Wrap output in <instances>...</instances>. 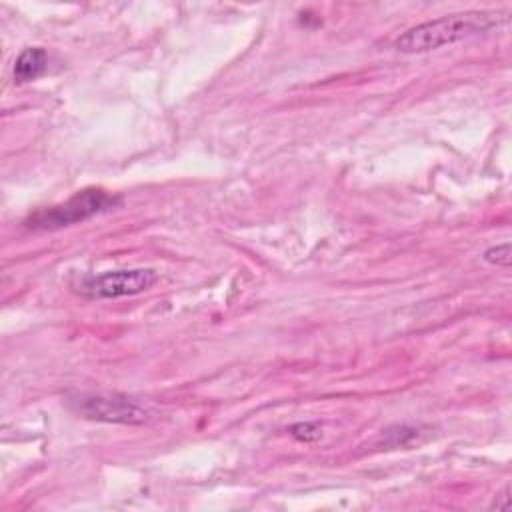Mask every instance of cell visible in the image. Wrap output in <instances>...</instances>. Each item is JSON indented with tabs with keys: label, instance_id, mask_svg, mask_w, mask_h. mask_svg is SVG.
<instances>
[{
	"label": "cell",
	"instance_id": "1",
	"mask_svg": "<svg viewBox=\"0 0 512 512\" xmlns=\"http://www.w3.org/2000/svg\"><path fill=\"white\" fill-rule=\"evenodd\" d=\"M508 22V14L500 10H468L440 16L408 28L394 40V48L404 54H422L446 44H454L468 36L482 34Z\"/></svg>",
	"mask_w": 512,
	"mask_h": 512
},
{
	"label": "cell",
	"instance_id": "2",
	"mask_svg": "<svg viewBox=\"0 0 512 512\" xmlns=\"http://www.w3.org/2000/svg\"><path fill=\"white\" fill-rule=\"evenodd\" d=\"M118 204L120 196L116 194H110L102 188H84L60 204L32 212L24 220V224L32 230H58L70 224L84 222L96 214L108 212Z\"/></svg>",
	"mask_w": 512,
	"mask_h": 512
},
{
	"label": "cell",
	"instance_id": "3",
	"mask_svg": "<svg viewBox=\"0 0 512 512\" xmlns=\"http://www.w3.org/2000/svg\"><path fill=\"white\" fill-rule=\"evenodd\" d=\"M68 406L88 420L110 424H142L148 420V412L132 398L124 394H76L68 398Z\"/></svg>",
	"mask_w": 512,
	"mask_h": 512
},
{
	"label": "cell",
	"instance_id": "4",
	"mask_svg": "<svg viewBox=\"0 0 512 512\" xmlns=\"http://www.w3.org/2000/svg\"><path fill=\"white\" fill-rule=\"evenodd\" d=\"M156 280L158 274L150 268L110 270L94 276H84L78 282V292L88 298H122L152 288Z\"/></svg>",
	"mask_w": 512,
	"mask_h": 512
},
{
	"label": "cell",
	"instance_id": "5",
	"mask_svg": "<svg viewBox=\"0 0 512 512\" xmlns=\"http://www.w3.org/2000/svg\"><path fill=\"white\" fill-rule=\"evenodd\" d=\"M48 68V54L44 48H26L14 62V82L26 84L42 76Z\"/></svg>",
	"mask_w": 512,
	"mask_h": 512
},
{
	"label": "cell",
	"instance_id": "6",
	"mask_svg": "<svg viewBox=\"0 0 512 512\" xmlns=\"http://www.w3.org/2000/svg\"><path fill=\"white\" fill-rule=\"evenodd\" d=\"M418 436V428L414 426H392L382 432V438H386V446H408Z\"/></svg>",
	"mask_w": 512,
	"mask_h": 512
},
{
	"label": "cell",
	"instance_id": "7",
	"mask_svg": "<svg viewBox=\"0 0 512 512\" xmlns=\"http://www.w3.org/2000/svg\"><path fill=\"white\" fill-rule=\"evenodd\" d=\"M484 260L494 266H510V242H502L486 248Z\"/></svg>",
	"mask_w": 512,
	"mask_h": 512
},
{
	"label": "cell",
	"instance_id": "8",
	"mask_svg": "<svg viewBox=\"0 0 512 512\" xmlns=\"http://www.w3.org/2000/svg\"><path fill=\"white\" fill-rule=\"evenodd\" d=\"M290 434L296 438V440H302V442H314L320 438L322 434V428L320 424L316 422H298L290 428Z\"/></svg>",
	"mask_w": 512,
	"mask_h": 512
}]
</instances>
